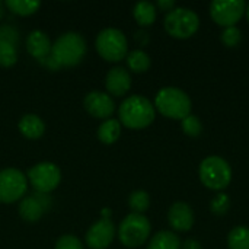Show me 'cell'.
Masks as SVG:
<instances>
[{"label":"cell","mask_w":249,"mask_h":249,"mask_svg":"<svg viewBox=\"0 0 249 249\" xmlns=\"http://www.w3.org/2000/svg\"><path fill=\"white\" fill-rule=\"evenodd\" d=\"M231 207V200H229V196L225 194V193H220L219 196H216L212 203H210V210L212 213L217 214V216H223L228 213Z\"/></svg>","instance_id":"4316f807"},{"label":"cell","mask_w":249,"mask_h":249,"mask_svg":"<svg viewBox=\"0 0 249 249\" xmlns=\"http://www.w3.org/2000/svg\"><path fill=\"white\" fill-rule=\"evenodd\" d=\"M245 13H247V16H248V20H249V4L247 6V10H245Z\"/></svg>","instance_id":"1f68e13d"},{"label":"cell","mask_w":249,"mask_h":249,"mask_svg":"<svg viewBox=\"0 0 249 249\" xmlns=\"http://www.w3.org/2000/svg\"><path fill=\"white\" fill-rule=\"evenodd\" d=\"M147 249H181V241L174 232L160 231L152 238Z\"/></svg>","instance_id":"d6986e66"},{"label":"cell","mask_w":249,"mask_h":249,"mask_svg":"<svg viewBox=\"0 0 249 249\" xmlns=\"http://www.w3.org/2000/svg\"><path fill=\"white\" fill-rule=\"evenodd\" d=\"M198 175L204 187L214 191H222L232 181V168L223 158L209 156L200 163Z\"/></svg>","instance_id":"277c9868"},{"label":"cell","mask_w":249,"mask_h":249,"mask_svg":"<svg viewBox=\"0 0 249 249\" xmlns=\"http://www.w3.org/2000/svg\"><path fill=\"white\" fill-rule=\"evenodd\" d=\"M191 99L190 96L178 88L168 86L158 92L155 98V107L158 111L172 120H184L191 114Z\"/></svg>","instance_id":"3957f363"},{"label":"cell","mask_w":249,"mask_h":249,"mask_svg":"<svg viewBox=\"0 0 249 249\" xmlns=\"http://www.w3.org/2000/svg\"><path fill=\"white\" fill-rule=\"evenodd\" d=\"M51 42L45 32L35 29L26 38V50L35 58H45L51 53Z\"/></svg>","instance_id":"9a60e30c"},{"label":"cell","mask_w":249,"mask_h":249,"mask_svg":"<svg viewBox=\"0 0 249 249\" xmlns=\"http://www.w3.org/2000/svg\"><path fill=\"white\" fill-rule=\"evenodd\" d=\"M120 121L133 130L146 128L155 120V105L144 96L133 95L123 101L118 109Z\"/></svg>","instance_id":"6da1fadb"},{"label":"cell","mask_w":249,"mask_h":249,"mask_svg":"<svg viewBox=\"0 0 249 249\" xmlns=\"http://www.w3.org/2000/svg\"><path fill=\"white\" fill-rule=\"evenodd\" d=\"M158 7L165 12H171L172 9H175V1L174 0H158Z\"/></svg>","instance_id":"f546056e"},{"label":"cell","mask_w":249,"mask_h":249,"mask_svg":"<svg viewBox=\"0 0 249 249\" xmlns=\"http://www.w3.org/2000/svg\"><path fill=\"white\" fill-rule=\"evenodd\" d=\"M182 249H203V247L197 239H187L182 244Z\"/></svg>","instance_id":"4dcf8cb0"},{"label":"cell","mask_w":249,"mask_h":249,"mask_svg":"<svg viewBox=\"0 0 249 249\" xmlns=\"http://www.w3.org/2000/svg\"><path fill=\"white\" fill-rule=\"evenodd\" d=\"M181 124H182V131L190 137H198L203 133V124L200 118L194 114H190L188 117H185L181 121Z\"/></svg>","instance_id":"484cf974"},{"label":"cell","mask_w":249,"mask_h":249,"mask_svg":"<svg viewBox=\"0 0 249 249\" xmlns=\"http://www.w3.org/2000/svg\"><path fill=\"white\" fill-rule=\"evenodd\" d=\"M134 19L142 26H150L156 20V6L150 1H139L133 9Z\"/></svg>","instance_id":"ffe728a7"},{"label":"cell","mask_w":249,"mask_h":249,"mask_svg":"<svg viewBox=\"0 0 249 249\" xmlns=\"http://www.w3.org/2000/svg\"><path fill=\"white\" fill-rule=\"evenodd\" d=\"M86 54V41L77 32H66L51 47V60L57 66H76Z\"/></svg>","instance_id":"7a4b0ae2"},{"label":"cell","mask_w":249,"mask_h":249,"mask_svg":"<svg viewBox=\"0 0 249 249\" xmlns=\"http://www.w3.org/2000/svg\"><path fill=\"white\" fill-rule=\"evenodd\" d=\"M6 6L16 15L29 16L39 9L41 3L36 0H6Z\"/></svg>","instance_id":"603a6c76"},{"label":"cell","mask_w":249,"mask_h":249,"mask_svg":"<svg viewBox=\"0 0 249 249\" xmlns=\"http://www.w3.org/2000/svg\"><path fill=\"white\" fill-rule=\"evenodd\" d=\"M121 134V123L115 118L105 120L98 128V139L104 144H112L120 139Z\"/></svg>","instance_id":"ac0fdd59"},{"label":"cell","mask_w":249,"mask_h":249,"mask_svg":"<svg viewBox=\"0 0 249 249\" xmlns=\"http://www.w3.org/2000/svg\"><path fill=\"white\" fill-rule=\"evenodd\" d=\"M128 206L133 210V213L143 214L149 209V206H150V197L143 190L133 191L130 194V197H128Z\"/></svg>","instance_id":"cb8c5ba5"},{"label":"cell","mask_w":249,"mask_h":249,"mask_svg":"<svg viewBox=\"0 0 249 249\" xmlns=\"http://www.w3.org/2000/svg\"><path fill=\"white\" fill-rule=\"evenodd\" d=\"M45 212V203L39 197H26L19 203V214L23 220L38 222Z\"/></svg>","instance_id":"2e32d148"},{"label":"cell","mask_w":249,"mask_h":249,"mask_svg":"<svg viewBox=\"0 0 249 249\" xmlns=\"http://www.w3.org/2000/svg\"><path fill=\"white\" fill-rule=\"evenodd\" d=\"M83 105H85V109L92 117L102 118V120H108L115 111V104H114L112 98L108 93L101 92V90L89 92L85 96Z\"/></svg>","instance_id":"7c38bea8"},{"label":"cell","mask_w":249,"mask_h":249,"mask_svg":"<svg viewBox=\"0 0 249 249\" xmlns=\"http://www.w3.org/2000/svg\"><path fill=\"white\" fill-rule=\"evenodd\" d=\"M28 188L26 177L15 168L0 171V203L10 204L23 197Z\"/></svg>","instance_id":"9c48e42d"},{"label":"cell","mask_w":249,"mask_h":249,"mask_svg":"<svg viewBox=\"0 0 249 249\" xmlns=\"http://www.w3.org/2000/svg\"><path fill=\"white\" fill-rule=\"evenodd\" d=\"M19 131L26 137V139H31V140H36L39 139L44 131H45V124L44 121L35 115V114H26L23 115L20 120H19Z\"/></svg>","instance_id":"e0dca14e"},{"label":"cell","mask_w":249,"mask_h":249,"mask_svg":"<svg viewBox=\"0 0 249 249\" xmlns=\"http://www.w3.org/2000/svg\"><path fill=\"white\" fill-rule=\"evenodd\" d=\"M163 25L171 36L187 39L198 31L200 18L194 10L188 7H175L166 13Z\"/></svg>","instance_id":"5b68a950"},{"label":"cell","mask_w":249,"mask_h":249,"mask_svg":"<svg viewBox=\"0 0 249 249\" xmlns=\"http://www.w3.org/2000/svg\"><path fill=\"white\" fill-rule=\"evenodd\" d=\"M150 231H152L150 222L144 214L130 213L120 223L118 238L124 247L137 248L147 241Z\"/></svg>","instance_id":"8992f818"},{"label":"cell","mask_w":249,"mask_h":249,"mask_svg":"<svg viewBox=\"0 0 249 249\" xmlns=\"http://www.w3.org/2000/svg\"><path fill=\"white\" fill-rule=\"evenodd\" d=\"M0 18H1V4H0Z\"/></svg>","instance_id":"d6a6232c"},{"label":"cell","mask_w":249,"mask_h":249,"mask_svg":"<svg viewBox=\"0 0 249 249\" xmlns=\"http://www.w3.org/2000/svg\"><path fill=\"white\" fill-rule=\"evenodd\" d=\"M127 64L134 73H144L149 70L152 61L146 51L143 50H133L127 54Z\"/></svg>","instance_id":"44dd1931"},{"label":"cell","mask_w":249,"mask_h":249,"mask_svg":"<svg viewBox=\"0 0 249 249\" xmlns=\"http://www.w3.org/2000/svg\"><path fill=\"white\" fill-rule=\"evenodd\" d=\"M96 50L107 61H120L127 57V38L117 28H105L96 36Z\"/></svg>","instance_id":"52a82bcc"},{"label":"cell","mask_w":249,"mask_h":249,"mask_svg":"<svg viewBox=\"0 0 249 249\" xmlns=\"http://www.w3.org/2000/svg\"><path fill=\"white\" fill-rule=\"evenodd\" d=\"M168 222L171 228L177 232H188L194 225V213L193 209L184 203L177 201L171 206L168 212Z\"/></svg>","instance_id":"4fadbf2b"},{"label":"cell","mask_w":249,"mask_h":249,"mask_svg":"<svg viewBox=\"0 0 249 249\" xmlns=\"http://www.w3.org/2000/svg\"><path fill=\"white\" fill-rule=\"evenodd\" d=\"M18 61V51L7 39H0V66L10 67Z\"/></svg>","instance_id":"d4e9b609"},{"label":"cell","mask_w":249,"mask_h":249,"mask_svg":"<svg viewBox=\"0 0 249 249\" xmlns=\"http://www.w3.org/2000/svg\"><path fill=\"white\" fill-rule=\"evenodd\" d=\"M28 179L39 194H48L58 187L61 171L51 162H41L28 171Z\"/></svg>","instance_id":"ba28073f"},{"label":"cell","mask_w":249,"mask_h":249,"mask_svg":"<svg viewBox=\"0 0 249 249\" xmlns=\"http://www.w3.org/2000/svg\"><path fill=\"white\" fill-rule=\"evenodd\" d=\"M247 3L244 0H213L210 4V15L216 23L229 28L244 16Z\"/></svg>","instance_id":"30bf717a"},{"label":"cell","mask_w":249,"mask_h":249,"mask_svg":"<svg viewBox=\"0 0 249 249\" xmlns=\"http://www.w3.org/2000/svg\"><path fill=\"white\" fill-rule=\"evenodd\" d=\"M242 39V32L239 28L236 26H229V28H225L223 32H222V42L226 45V47H236Z\"/></svg>","instance_id":"83f0119b"},{"label":"cell","mask_w":249,"mask_h":249,"mask_svg":"<svg viewBox=\"0 0 249 249\" xmlns=\"http://www.w3.org/2000/svg\"><path fill=\"white\" fill-rule=\"evenodd\" d=\"M115 238V226L109 219H101L86 232V244L90 249H107Z\"/></svg>","instance_id":"8fae6325"},{"label":"cell","mask_w":249,"mask_h":249,"mask_svg":"<svg viewBox=\"0 0 249 249\" xmlns=\"http://www.w3.org/2000/svg\"><path fill=\"white\" fill-rule=\"evenodd\" d=\"M55 249H83V245L74 235H64L57 241Z\"/></svg>","instance_id":"f1b7e54d"},{"label":"cell","mask_w":249,"mask_h":249,"mask_svg":"<svg viewBox=\"0 0 249 249\" xmlns=\"http://www.w3.org/2000/svg\"><path fill=\"white\" fill-rule=\"evenodd\" d=\"M105 86L114 96L125 95L131 88V76L124 67H112L105 77Z\"/></svg>","instance_id":"5bb4252c"},{"label":"cell","mask_w":249,"mask_h":249,"mask_svg":"<svg viewBox=\"0 0 249 249\" xmlns=\"http://www.w3.org/2000/svg\"><path fill=\"white\" fill-rule=\"evenodd\" d=\"M229 249H249V228L236 226L228 235Z\"/></svg>","instance_id":"7402d4cb"}]
</instances>
